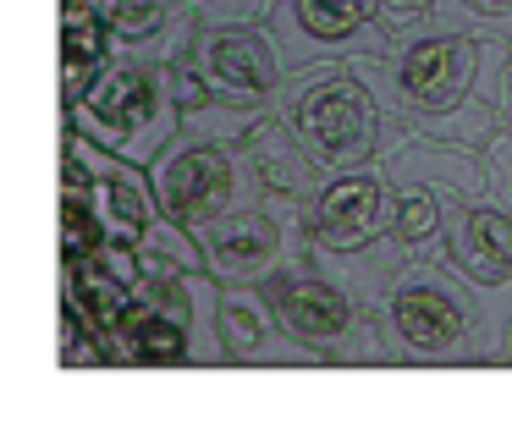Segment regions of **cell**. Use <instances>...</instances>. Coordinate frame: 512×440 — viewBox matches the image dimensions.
<instances>
[{"mask_svg":"<svg viewBox=\"0 0 512 440\" xmlns=\"http://www.w3.org/2000/svg\"><path fill=\"white\" fill-rule=\"evenodd\" d=\"M188 55L199 61L215 94L243 110H270L287 83V66L265 22H204Z\"/></svg>","mask_w":512,"mask_h":440,"instance_id":"cell-10","label":"cell"},{"mask_svg":"<svg viewBox=\"0 0 512 440\" xmlns=\"http://www.w3.org/2000/svg\"><path fill=\"white\" fill-rule=\"evenodd\" d=\"M314 253H358L391 237V171L386 160H364L347 171L320 176L309 198Z\"/></svg>","mask_w":512,"mask_h":440,"instance_id":"cell-9","label":"cell"},{"mask_svg":"<svg viewBox=\"0 0 512 440\" xmlns=\"http://www.w3.org/2000/svg\"><path fill=\"white\" fill-rule=\"evenodd\" d=\"M375 325L386 363L441 369V363H501L512 325V286L479 292L446 253H408L402 270L375 297Z\"/></svg>","mask_w":512,"mask_h":440,"instance_id":"cell-2","label":"cell"},{"mask_svg":"<svg viewBox=\"0 0 512 440\" xmlns=\"http://www.w3.org/2000/svg\"><path fill=\"white\" fill-rule=\"evenodd\" d=\"M364 66L391 110V132L419 127L485 149L507 127L496 99L479 94L485 33L446 28L441 17H419L391 33L386 50H364Z\"/></svg>","mask_w":512,"mask_h":440,"instance_id":"cell-1","label":"cell"},{"mask_svg":"<svg viewBox=\"0 0 512 440\" xmlns=\"http://www.w3.org/2000/svg\"><path fill=\"white\" fill-rule=\"evenodd\" d=\"M243 149H248V160H254V171L265 176L270 193L314 198V187H320V165L303 154V143H298V132H292V121L281 116L276 105L259 110V121L243 132Z\"/></svg>","mask_w":512,"mask_h":440,"instance_id":"cell-16","label":"cell"},{"mask_svg":"<svg viewBox=\"0 0 512 440\" xmlns=\"http://www.w3.org/2000/svg\"><path fill=\"white\" fill-rule=\"evenodd\" d=\"M56 363L67 374L78 369H116V341L83 314L72 297H61V314H56Z\"/></svg>","mask_w":512,"mask_h":440,"instance_id":"cell-20","label":"cell"},{"mask_svg":"<svg viewBox=\"0 0 512 440\" xmlns=\"http://www.w3.org/2000/svg\"><path fill=\"white\" fill-rule=\"evenodd\" d=\"M479 94L496 99L501 116L512 127V33H485V72H479Z\"/></svg>","mask_w":512,"mask_h":440,"instance_id":"cell-22","label":"cell"},{"mask_svg":"<svg viewBox=\"0 0 512 440\" xmlns=\"http://www.w3.org/2000/svg\"><path fill=\"white\" fill-rule=\"evenodd\" d=\"M276 110L292 121L303 154L320 165V176L380 160V149L391 138V110L380 99L375 77H369L364 55L314 61V66L287 72V83L276 94Z\"/></svg>","mask_w":512,"mask_h":440,"instance_id":"cell-3","label":"cell"},{"mask_svg":"<svg viewBox=\"0 0 512 440\" xmlns=\"http://www.w3.org/2000/svg\"><path fill=\"white\" fill-rule=\"evenodd\" d=\"M105 22H111L122 55H160V61H177L193 50L204 17L188 0H100Z\"/></svg>","mask_w":512,"mask_h":440,"instance_id":"cell-13","label":"cell"},{"mask_svg":"<svg viewBox=\"0 0 512 440\" xmlns=\"http://www.w3.org/2000/svg\"><path fill=\"white\" fill-rule=\"evenodd\" d=\"M61 149L83 165V176H89V187H94V204H100V215H105V226H111L116 242L138 248V242L166 220L160 215V198H155V182H149V165L100 149L94 138H83V132H72V127H61Z\"/></svg>","mask_w":512,"mask_h":440,"instance_id":"cell-11","label":"cell"},{"mask_svg":"<svg viewBox=\"0 0 512 440\" xmlns=\"http://www.w3.org/2000/svg\"><path fill=\"white\" fill-rule=\"evenodd\" d=\"M111 226H105L94 187L83 176V165L61 149V259H100L111 248Z\"/></svg>","mask_w":512,"mask_h":440,"instance_id":"cell-19","label":"cell"},{"mask_svg":"<svg viewBox=\"0 0 512 440\" xmlns=\"http://www.w3.org/2000/svg\"><path fill=\"white\" fill-rule=\"evenodd\" d=\"M452 198L424 176H391V242L402 253H441Z\"/></svg>","mask_w":512,"mask_h":440,"instance_id":"cell-17","label":"cell"},{"mask_svg":"<svg viewBox=\"0 0 512 440\" xmlns=\"http://www.w3.org/2000/svg\"><path fill=\"white\" fill-rule=\"evenodd\" d=\"M116 61H122V44L100 0H61V105L83 99Z\"/></svg>","mask_w":512,"mask_h":440,"instance_id":"cell-14","label":"cell"},{"mask_svg":"<svg viewBox=\"0 0 512 440\" xmlns=\"http://www.w3.org/2000/svg\"><path fill=\"white\" fill-rule=\"evenodd\" d=\"M193 363V336L171 308L138 292L127 325L116 330V369H182Z\"/></svg>","mask_w":512,"mask_h":440,"instance_id":"cell-15","label":"cell"},{"mask_svg":"<svg viewBox=\"0 0 512 440\" xmlns=\"http://www.w3.org/2000/svg\"><path fill=\"white\" fill-rule=\"evenodd\" d=\"M193 237L204 248V270H215L221 281H259L265 286L276 270L314 259L309 198H298V193H265L259 204L232 209V215L199 226Z\"/></svg>","mask_w":512,"mask_h":440,"instance_id":"cell-7","label":"cell"},{"mask_svg":"<svg viewBox=\"0 0 512 440\" xmlns=\"http://www.w3.org/2000/svg\"><path fill=\"white\" fill-rule=\"evenodd\" d=\"M149 182H155L160 215L188 231L259 204L270 193L265 176L248 160L243 138H210V132H177L160 149V160L149 165Z\"/></svg>","mask_w":512,"mask_h":440,"instance_id":"cell-5","label":"cell"},{"mask_svg":"<svg viewBox=\"0 0 512 440\" xmlns=\"http://www.w3.org/2000/svg\"><path fill=\"white\" fill-rule=\"evenodd\" d=\"M446 264L479 286V292H501L512 286V209L496 193H479L452 204L446 215Z\"/></svg>","mask_w":512,"mask_h":440,"instance_id":"cell-12","label":"cell"},{"mask_svg":"<svg viewBox=\"0 0 512 440\" xmlns=\"http://www.w3.org/2000/svg\"><path fill=\"white\" fill-rule=\"evenodd\" d=\"M501 363H512V325H507V341H501Z\"/></svg>","mask_w":512,"mask_h":440,"instance_id":"cell-26","label":"cell"},{"mask_svg":"<svg viewBox=\"0 0 512 440\" xmlns=\"http://www.w3.org/2000/svg\"><path fill=\"white\" fill-rule=\"evenodd\" d=\"M265 28L287 72L391 44V28L380 22V0H276Z\"/></svg>","mask_w":512,"mask_h":440,"instance_id":"cell-8","label":"cell"},{"mask_svg":"<svg viewBox=\"0 0 512 440\" xmlns=\"http://www.w3.org/2000/svg\"><path fill=\"white\" fill-rule=\"evenodd\" d=\"M61 297H72V303L116 341V330L127 325V314H133V303H138V286L122 281L105 259H61Z\"/></svg>","mask_w":512,"mask_h":440,"instance_id":"cell-18","label":"cell"},{"mask_svg":"<svg viewBox=\"0 0 512 440\" xmlns=\"http://www.w3.org/2000/svg\"><path fill=\"white\" fill-rule=\"evenodd\" d=\"M61 127L94 138L100 149L155 165L160 149L182 132V105L171 88V61L160 55H122L83 99L61 105Z\"/></svg>","mask_w":512,"mask_h":440,"instance_id":"cell-4","label":"cell"},{"mask_svg":"<svg viewBox=\"0 0 512 440\" xmlns=\"http://www.w3.org/2000/svg\"><path fill=\"white\" fill-rule=\"evenodd\" d=\"M204 22H265L276 0H188Z\"/></svg>","mask_w":512,"mask_h":440,"instance_id":"cell-23","label":"cell"},{"mask_svg":"<svg viewBox=\"0 0 512 440\" xmlns=\"http://www.w3.org/2000/svg\"><path fill=\"white\" fill-rule=\"evenodd\" d=\"M430 17L468 33H512V0H435Z\"/></svg>","mask_w":512,"mask_h":440,"instance_id":"cell-21","label":"cell"},{"mask_svg":"<svg viewBox=\"0 0 512 440\" xmlns=\"http://www.w3.org/2000/svg\"><path fill=\"white\" fill-rule=\"evenodd\" d=\"M430 11H435V0H380V22H386L391 33L419 22V17H430Z\"/></svg>","mask_w":512,"mask_h":440,"instance_id":"cell-25","label":"cell"},{"mask_svg":"<svg viewBox=\"0 0 512 440\" xmlns=\"http://www.w3.org/2000/svg\"><path fill=\"white\" fill-rule=\"evenodd\" d=\"M270 303H276L287 336H298L303 347L325 352L336 369H369V363H386L380 347V325L375 308L353 292L347 281H336L325 264H287L265 281Z\"/></svg>","mask_w":512,"mask_h":440,"instance_id":"cell-6","label":"cell"},{"mask_svg":"<svg viewBox=\"0 0 512 440\" xmlns=\"http://www.w3.org/2000/svg\"><path fill=\"white\" fill-rule=\"evenodd\" d=\"M485 160H490V193L512 209V127H501L496 138L485 143Z\"/></svg>","mask_w":512,"mask_h":440,"instance_id":"cell-24","label":"cell"}]
</instances>
